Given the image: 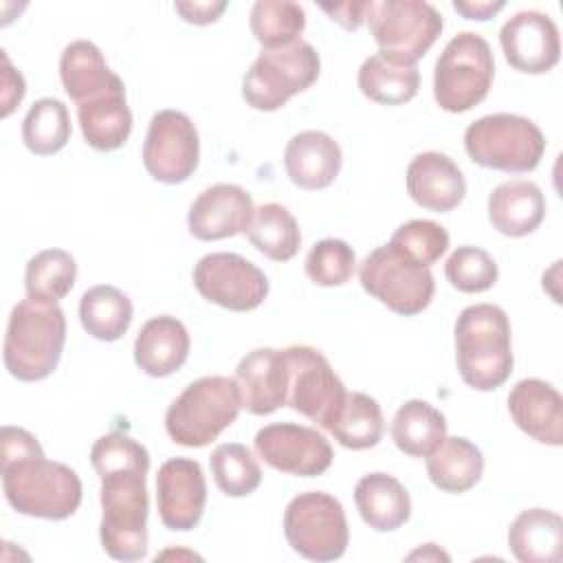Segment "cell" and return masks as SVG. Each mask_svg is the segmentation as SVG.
I'll list each match as a JSON object with an SVG mask.
<instances>
[{
	"label": "cell",
	"mask_w": 563,
	"mask_h": 563,
	"mask_svg": "<svg viewBox=\"0 0 563 563\" xmlns=\"http://www.w3.org/2000/svg\"><path fill=\"white\" fill-rule=\"evenodd\" d=\"M90 464L101 479L99 539L114 561H141L147 554V449L121 431L90 446Z\"/></svg>",
	"instance_id": "cell-1"
},
{
	"label": "cell",
	"mask_w": 563,
	"mask_h": 563,
	"mask_svg": "<svg viewBox=\"0 0 563 563\" xmlns=\"http://www.w3.org/2000/svg\"><path fill=\"white\" fill-rule=\"evenodd\" d=\"M455 365L462 380L477 391L501 387L512 372L510 321L495 303L466 306L455 319Z\"/></svg>",
	"instance_id": "cell-2"
},
{
	"label": "cell",
	"mask_w": 563,
	"mask_h": 563,
	"mask_svg": "<svg viewBox=\"0 0 563 563\" xmlns=\"http://www.w3.org/2000/svg\"><path fill=\"white\" fill-rule=\"evenodd\" d=\"M66 317L57 303L22 299L13 306L4 334V367L24 383L44 380L62 358Z\"/></svg>",
	"instance_id": "cell-3"
},
{
	"label": "cell",
	"mask_w": 563,
	"mask_h": 563,
	"mask_svg": "<svg viewBox=\"0 0 563 563\" xmlns=\"http://www.w3.org/2000/svg\"><path fill=\"white\" fill-rule=\"evenodd\" d=\"M9 506L26 517L62 521L77 512L84 495L79 475L46 455H31L0 466Z\"/></svg>",
	"instance_id": "cell-4"
},
{
	"label": "cell",
	"mask_w": 563,
	"mask_h": 563,
	"mask_svg": "<svg viewBox=\"0 0 563 563\" xmlns=\"http://www.w3.org/2000/svg\"><path fill=\"white\" fill-rule=\"evenodd\" d=\"M242 409V396L231 376H200L191 380L167 407L165 431L172 442L189 449L211 444L231 427Z\"/></svg>",
	"instance_id": "cell-5"
},
{
	"label": "cell",
	"mask_w": 563,
	"mask_h": 563,
	"mask_svg": "<svg viewBox=\"0 0 563 563\" xmlns=\"http://www.w3.org/2000/svg\"><path fill=\"white\" fill-rule=\"evenodd\" d=\"M464 150L479 167L526 174L541 163L545 136L528 117L495 112L479 117L466 128Z\"/></svg>",
	"instance_id": "cell-6"
},
{
	"label": "cell",
	"mask_w": 563,
	"mask_h": 563,
	"mask_svg": "<svg viewBox=\"0 0 563 563\" xmlns=\"http://www.w3.org/2000/svg\"><path fill=\"white\" fill-rule=\"evenodd\" d=\"M495 79L490 44L473 31L453 35L433 68V99L444 112H466L482 103Z\"/></svg>",
	"instance_id": "cell-7"
},
{
	"label": "cell",
	"mask_w": 563,
	"mask_h": 563,
	"mask_svg": "<svg viewBox=\"0 0 563 563\" xmlns=\"http://www.w3.org/2000/svg\"><path fill=\"white\" fill-rule=\"evenodd\" d=\"M319 73L321 59L310 42L299 40L282 48H262L242 79V97L251 108L273 112L297 92L308 90Z\"/></svg>",
	"instance_id": "cell-8"
},
{
	"label": "cell",
	"mask_w": 563,
	"mask_h": 563,
	"mask_svg": "<svg viewBox=\"0 0 563 563\" xmlns=\"http://www.w3.org/2000/svg\"><path fill=\"white\" fill-rule=\"evenodd\" d=\"M284 534L292 552L317 563L341 559L350 543L345 510L334 495L323 490H306L288 501Z\"/></svg>",
	"instance_id": "cell-9"
},
{
	"label": "cell",
	"mask_w": 563,
	"mask_h": 563,
	"mask_svg": "<svg viewBox=\"0 0 563 563\" xmlns=\"http://www.w3.org/2000/svg\"><path fill=\"white\" fill-rule=\"evenodd\" d=\"M358 282L367 295L402 317L422 312L435 292L431 271L411 262L389 244L376 246L363 257L358 264Z\"/></svg>",
	"instance_id": "cell-10"
},
{
	"label": "cell",
	"mask_w": 563,
	"mask_h": 563,
	"mask_svg": "<svg viewBox=\"0 0 563 563\" xmlns=\"http://www.w3.org/2000/svg\"><path fill=\"white\" fill-rule=\"evenodd\" d=\"M367 26L378 51L416 64L440 37L444 20L424 0H372Z\"/></svg>",
	"instance_id": "cell-11"
},
{
	"label": "cell",
	"mask_w": 563,
	"mask_h": 563,
	"mask_svg": "<svg viewBox=\"0 0 563 563\" xmlns=\"http://www.w3.org/2000/svg\"><path fill=\"white\" fill-rule=\"evenodd\" d=\"M284 352L288 358L286 405L328 431L347 394L343 380L312 345H288Z\"/></svg>",
	"instance_id": "cell-12"
},
{
	"label": "cell",
	"mask_w": 563,
	"mask_h": 563,
	"mask_svg": "<svg viewBox=\"0 0 563 563\" xmlns=\"http://www.w3.org/2000/svg\"><path fill=\"white\" fill-rule=\"evenodd\" d=\"M191 279L202 299L233 312L255 310L268 295L264 271L238 253L202 255L194 266Z\"/></svg>",
	"instance_id": "cell-13"
},
{
	"label": "cell",
	"mask_w": 563,
	"mask_h": 563,
	"mask_svg": "<svg viewBox=\"0 0 563 563\" xmlns=\"http://www.w3.org/2000/svg\"><path fill=\"white\" fill-rule=\"evenodd\" d=\"M141 158L154 180L185 183L200 163V136L194 121L180 110H158L150 119Z\"/></svg>",
	"instance_id": "cell-14"
},
{
	"label": "cell",
	"mask_w": 563,
	"mask_h": 563,
	"mask_svg": "<svg viewBox=\"0 0 563 563\" xmlns=\"http://www.w3.org/2000/svg\"><path fill=\"white\" fill-rule=\"evenodd\" d=\"M255 453L275 471L295 477L323 475L334 460L328 438L306 424L271 422L255 433Z\"/></svg>",
	"instance_id": "cell-15"
},
{
	"label": "cell",
	"mask_w": 563,
	"mask_h": 563,
	"mask_svg": "<svg viewBox=\"0 0 563 563\" xmlns=\"http://www.w3.org/2000/svg\"><path fill=\"white\" fill-rule=\"evenodd\" d=\"M207 504V482L198 460L169 457L156 473V506L167 530L187 532L198 526Z\"/></svg>",
	"instance_id": "cell-16"
},
{
	"label": "cell",
	"mask_w": 563,
	"mask_h": 563,
	"mask_svg": "<svg viewBox=\"0 0 563 563\" xmlns=\"http://www.w3.org/2000/svg\"><path fill=\"white\" fill-rule=\"evenodd\" d=\"M499 44L506 62L526 75H543L561 59L559 26L534 9L508 18L499 29Z\"/></svg>",
	"instance_id": "cell-17"
},
{
	"label": "cell",
	"mask_w": 563,
	"mask_h": 563,
	"mask_svg": "<svg viewBox=\"0 0 563 563\" xmlns=\"http://www.w3.org/2000/svg\"><path fill=\"white\" fill-rule=\"evenodd\" d=\"M253 211V198L244 187L218 183L196 196L187 213V227L196 240L216 242L244 233Z\"/></svg>",
	"instance_id": "cell-18"
},
{
	"label": "cell",
	"mask_w": 563,
	"mask_h": 563,
	"mask_svg": "<svg viewBox=\"0 0 563 563\" xmlns=\"http://www.w3.org/2000/svg\"><path fill=\"white\" fill-rule=\"evenodd\" d=\"M242 407L253 416H268L286 407L288 398V358L284 350L255 347L244 354L235 367Z\"/></svg>",
	"instance_id": "cell-19"
},
{
	"label": "cell",
	"mask_w": 563,
	"mask_h": 563,
	"mask_svg": "<svg viewBox=\"0 0 563 563\" xmlns=\"http://www.w3.org/2000/svg\"><path fill=\"white\" fill-rule=\"evenodd\" d=\"M405 185L409 198L418 207L435 213L455 209L466 196V178L462 169L442 152L416 154L407 165Z\"/></svg>",
	"instance_id": "cell-20"
},
{
	"label": "cell",
	"mask_w": 563,
	"mask_h": 563,
	"mask_svg": "<svg viewBox=\"0 0 563 563\" xmlns=\"http://www.w3.org/2000/svg\"><path fill=\"white\" fill-rule=\"evenodd\" d=\"M508 411L515 424L539 444H563V398L541 378H523L508 394Z\"/></svg>",
	"instance_id": "cell-21"
},
{
	"label": "cell",
	"mask_w": 563,
	"mask_h": 563,
	"mask_svg": "<svg viewBox=\"0 0 563 563\" xmlns=\"http://www.w3.org/2000/svg\"><path fill=\"white\" fill-rule=\"evenodd\" d=\"M343 165L339 143L321 130H301L286 143L284 167L292 185L317 191L330 187Z\"/></svg>",
	"instance_id": "cell-22"
},
{
	"label": "cell",
	"mask_w": 563,
	"mask_h": 563,
	"mask_svg": "<svg viewBox=\"0 0 563 563\" xmlns=\"http://www.w3.org/2000/svg\"><path fill=\"white\" fill-rule=\"evenodd\" d=\"M77 121L84 141L97 152H112L128 143L132 110L125 99V84L119 77L103 92L77 103Z\"/></svg>",
	"instance_id": "cell-23"
},
{
	"label": "cell",
	"mask_w": 563,
	"mask_h": 563,
	"mask_svg": "<svg viewBox=\"0 0 563 563\" xmlns=\"http://www.w3.org/2000/svg\"><path fill=\"white\" fill-rule=\"evenodd\" d=\"M191 339L185 323L172 314L147 319L134 339V363L152 378L178 372L189 356Z\"/></svg>",
	"instance_id": "cell-24"
},
{
	"label": "cell",
	"mask_w": 563,
	"mask_h": 563,
	"mask_svg": "<svg viewBox=\"0 0 563 563\" xmlns=\"http://www.w3.org/2000/svg\"><path fill=\"white\" fill-rule=\"evenodd\" d=\"M545 218V198L537 183L510 178L488 196V222L508 238H523L539 229Z\"/></svg>",
	"instance_id": "cell-25"
},
{
	"label": "cell",
	"mask_w": 563,
	"mask_h": 563,
	"mask_svg": "<svg viewBox=\"0 0 563 563\" xmlns=\"http://www.w3.org/2000/svg\"><path fill=\"white\" fill-rule=\"evenodd\" d=\"M354 504L376 532H394L411 517V499L407 488L389 473H367L354 486Z\"/></svg>",
	"instance_id": "cell-26"
},
{
	"label": "cell",
	"mask_w": 563,
	"mask_h": 563,
	"mask_svg": "<svg viewBox=\"0 0 563 563\" xmlns=\"http://www.w3.org/2000/svg\"><path fill=\"white\" fill-rule=\"evenodd\" d=\"M563 519L548 508L521 510L508 528V548L521 563L561 561Z\"/></svg>",
	"instance_id": "cell-27"
},
{
	"label": "cell",
	"mask_w": 563,
	"mask_h": 563,
	"mask_svg": "<svg viewBox=\"0 0 563 563\" xmlns=\"http://www.w3.org/2000/svg\"><path fill=\"white\" fill-rule=\"evenodd\" d=\"M361 92L380 106H400L416 97L420 73L416 64H407L383 51L369 55L356 75Z\"/></svg>",
	"instance_id": "cell-28"
},
{
	"label": "cell",
	"mask_w": 563,
	"mask_h": 563,
	"mask_svg": "<svg viewBox=\"0 0 563 563\" xmlns=\"http://www.w3.org/2000/svg\"><path fill=\"white\" fill-rule=\"evenodd\" d=\"M424 460L431 484L451 495L471 490L484 473L482 451L462 435H446L444 442Z\"/></svg>",
	"instance_id": "cell-29"
},
{
	"label": "cell",
	"mask_w": 563,
	"mask_h": 563,
	"mask_svg": "<svg viewBox=\"0 0 563 563\" xmlns=\"http://www.w3.org/2000/svg\"><path fill=\"white\" fill-rule=\"evenodd\" d=\"M446 438V418L431 402L405 400L391 420V440L409 457L431 455Z\"/></svg>",
	"instance_id": "cell-30"
},
{
	"label": "cell",
	"mask_w": 563,
	"mask_h": 563,
	"mask_svg": "<svg viewBox=\"0 0 563 563\" xmlns=\"http://www.w3.org/2000/svg\"><path fill=\"white\" fill-rule=\"evenodd\" d=\"M59 79L66 95L75 103H81L110 88L119 75L106 64L103 53L95 42L75 40L62 51Z\"/></svg>",
	"instance_id": "cell-31"
},
{
	"label": "cell",
	"mask_w": 563,
	"mask_h": 563,
	"mask_svg": "<svg viewBox=\"0 0 563 563\" xmlns=\"http://www.w3.org/2000/svg\"><path fill=\"white\" fill-rule=\"evenodd\" d=\"M132 314L130 297L112 284L92 286L79 299L81 328L97 341H119L128 332Z\"/></svg>",
	"instance_id": "cell-32"
},
{
	"label": "cell",
	"mask_w": 563,
	"mask_h": 563,
	"mask_svg": "<svg viewBox=\"0 0 563 563\" xmlns=\"http://www.w3.org/2000/svg\"><path fill=\"white\" fill-rule=\"evenodd\" d=\"M249 242L273 262H288L301 246V231L295 216L279 202H264L253 211L244 231Z\"/></svg>",
	"instance_id": "cell-33"
},
{
	"label": "cell",
	"mask_w": 563,
	"mask_h": 563,
	"mask_svg": "<svg viewBox=\"0 0 563 563\" xmlns=\"http://www.w3.org/2000/svg\"><path fill=\"white\" fill-rule=\"evenodd\" d=\"M328 431L341 446L350 451L372 449L380 442L385 431L383 409L372 396L363 391H347Z\"/></svg>",
	"instance_id": "cell-34"
},
{
	"label": "cell",
	"mask_w": 563,
	"mask_h": 563,
	"mask_svg": "<svg viewBox=\"0 0 563 563\" xmlns=\"http://www.w3.org/2000/svg\"><path fill=\"white\" fill-rule=\"evenodd\" d=\"M77 262L64 249L35 253L24 268L26 297L42 303H59L75 286Z\"/></svg>",
	"instance_id": "cell-35"
},
{
	"label": "cell",
	"mask_w": 563,
	"mask_h": 563,
	"mask_svg": "<svg viewBox=\"0 0 563 563\" xmlns=\"http://www.w3.org/2000/svg\"><path fill=\"white\" fill-rule=\"evenodd\" d=\"M73 125L62 99L42 97L33 101L22 121V143L35 156H53L70 141Z\"/></svg>",
	"instance_id": "cell-36"
},
{
	"label": "cell",
	"mask_w": 563,
	"mask_h": 563,
	"mask_svg": "<svg viewBox=\"0 0 563 563\" xmlns=\"http://www.w3.org/2000/svg\"><path fill=\"white\" fill-rule=\"evenodd\" d=\"M251 33L264 51L290 46L301 40L306 11L292 0H257L251 7Z\"/></svg>",
	"instance_id": "cell-37"
},
{
	"label": "cell",
	"mask_w": 563,
	"mask_h": 563,
	"mask_svg": "<svg viewBox=\"0 0 563 563\" xmlns=\"http://www.w3.org/2000/svg\"><path fill=\"white\" fill-rule=\"evenodd\" d=\"M209 466L216 486L227 497H249L262 484L257 457L240 442L218 444L209 455Z\"/></svg>",
	"instance_id": "cell-38"
},
{
	"label": "cell",
	"mask_w": 563,
	"mask_h": 563,
	"mask_svg": "<svg viewBox=\"0 0 563 563\" xmlns=\"http://www.w3.org/2000/svg\"><path fill=\"white\" fill-rule=\"evenodd\" d=\"M356 271L354 249L339 238H323L312 244L306 257V275L312 284L323 288L343 286Z\"/></svg>",
	"instance_id": "cell-39"
},
{
	"label": "cell",
	"mask_w": 563,
	"mask_h": 563,
	"mask_svg": "<svg viewBox=\"0 0 563 563\" xmlns=\"http://www.w3.org/2000/svg\"><path fill=\"white\" fill-rule=\"evenodd\" d=\"M387 244L394 246L405 257H409L411 262L429 268L446 253L449 233L442 224H438L433 220L416 218V220L400 224Z\"/></svg>",
	"instance_id": "cell-40"
},
{
	"label": "cell",
	"mask_w": 563,
	"mask_h": 563,
	"mask_svg": "<svg viewBox=\"0 0 563 563\" xmlns=\"http://www.w3.org/2000/svg\"><path fill=\"white\" fill-rule=\"evenodd\" d=\"M444 275L449 284L460 292H484L495 286L499 268L488 251L464 244L449 255Z\"/></svg>",
	"instance_id": "cell-41"
},
{
	"label": "cell",
	"mask_w": 563,
	"mask_h": 563,
	"mask_svg": "<svg viewBox=\"0 0 563 563\" xmlns=\"http://www.w3.org/2000/svg\"><path fill=\"white\" fill-rule=\"evenodd\" d=\"M31 455H44L37 438L22 427L4 424L0 429V466Z\"/></svg>",
	"instance_id": "cell-42"
},
{
	"label": "cell",
	"mask_w": 563,
	"mask_h": 563,
	"mask_svg": "<svg viewBox=\"0 0 563 563\" xmlns=\"http://www.w3.org/2000/svg\"><path fill=\"white\" fill-rule=\"evenodd\" d=\"M227 0H178L174 2V11L189 24H211L216 22L224 9H227Z\"/></svg>",
	"instance_id": "cell-43"
},
{
	"label": "cell",
	"mask_w": 563,
	"mask_h": 563,
	"mask_svg": "<svg viewBox=\"0 0 563 563\" xmlns=\"http://www.w3.org/2000/svg\"><path fill=\"white\" fill-rule=\"evenodd\" d=\"M2 53V117L7 119L15 106L24 99V92H26V81L22 77L20 70H15L7 57V51H0Z\"/></svg>",
	"instance_id": "cell-44"
},
{
	"label": "cell",
	"mask_w": 563,
	"mask_h": 563,
	"mask_svg": "<svg viewBox=\"0 0 563 563\" xmlns=\"http://www.w3.org/2000/svg\"><path fill=\"white\" fill-rule=\"evenodd\" d=\"M372 2V0H369ZM369 2H336V4H321V9L330 15L332 22L341 24L345 31H358L363 22H367Z\"/></svg>",
	"instance_id": "cell-45"
},
{
	"label": "cell",
	"mask_w": 563,
	"mask_h": 563,
	"mask_svg": "<svg viewBox=\"0 0 563 563\" xmlns=\"http://www.w3.org/2000/svg\"><path fill=\"white\" fill-rule=\"evenodd\" d=\"M506 7L504 0H453V9L462 13L466 20H490Z\"/></svg>",
	"instance_id": "cell-46"
},
{
	"label": "cell",
	"mask_w": 563,
	"mask_h": 563,
	"mask_svg": "<svg viewBox=\"0 0 563 563\" xmlns=\"http://www.w3.org/2000/svg\"><path fill=\"white\" fill-rule=\"evenodd\" d=\"M409 561H413V559H422V561H427V559H433V561H449V554L446 552H442L435 543H424V548H420V550H416V552H411L409 556H407Z\"/></svg>",
	"instance_id": "cell-47"
}]
</instances>
